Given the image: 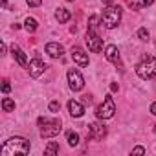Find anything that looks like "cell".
<instances>
[{
  "label": "cell",
  "mask_w": 156,
  "mask_h": 156,
  "mask_svg": "<svg viewBox=\"0 0 156 156\" xmlns=\"http://www.w3.org/2000/svg\"><path fill=\"white\" fill-rule=\"evenodd\" d=\"M98 20H99L98 17H90V20H88V28H90V30H96V28H98Z\"/></svg>",
  "instance_id": "44dd1931"
},
{
  "label": "cell",
  "mask_w": 156,
  "mask_h": 156,
  "mask_svg": "<svg viewBox=\"0 0 156 156\" xmlns=\"http://www.w3.org/2000/svg\"><path fill=\"white\" fill-rule=\"evenodd\" d=\"M66 77H68V85H70V88H72L73 92H79V90L85 88V77L81 75L79 70H73V68L68 70Z\"/></svg>",
  "instance_id": "8992f818"
},
{
  "label": "cell",
  "mask_w": 156,
  "mask_h": 156,
  "mask_svg": "<svg viewBox=\"0 0 156 156\" xmlns=\"http://www.w3.org/2000/svg\"><path fill=\"white\" fill-rule=\"evenodd\" d=\"M68 110H70V116H73V118H81L83 116V112H85V107L79 103V101H68Z\"/></svg>",
  "instance_id": "5bb4252c"
},
{
  "label": "cell",
  "mask_w": 156,
  "mask_h": 156,
  "mask_svg": "<svg viewBox=\"0 0 156 156\" xmlns=\"http://www.w3.org/2000/svg\"><path fill=\"white\" fill-rule=\"evenodd\" d=\"M110 90H112V92H116V90H118V85H116V83H112V85H110Z\"/></svg>",
  "instance_id": "f1b7e54d"
},
{
  "label": "cell",
  "mask_w": 156,
  "mask_h": 156,
  "mask_svg": "<svg viewBox=\"0 0 156 156\" xmlns=\"http://www.w3.org/2000/svg\"><path fill=\"white\" fill-rule=\"evenodd\" d=\"M136 73L141 79H152L156 75V57L143 55V59L136 64Z\"/></svg>",
  "instance_id": "7a4b0ae2"
},
{
  "label": "cell",
  "mask_w": 156,
  "mask_h": 156,
  "mask_svg": "<svg viewBox=\"0 0 156 156\" xmlns=\"http://www.w3.org/2000/svg\"><path fill=\"white\" fill-rule=\"evenodd\" d=\"M66 2H73V0H66Z\"/></svg>",
  "instance_id": "4dcf8cb0"
},
{
  "label": "cell",
  "mask_w": 156,
  "mask_h": 156,
  "mask_svg": "<svg viewBox=\"0 0 156 156\" xmlns=\"http://www.w3.org/2000/svg\"><path fill=\"white\" fill-rule=\"evenodd\" d=\"M9 90H11V87H9V81H8V79H4V81H2V92H4V94H8Z\"/></svg>",
  "instance_id": "603a6c76"
},
{
  "label": "cell",
  "mask_w": 156,
  "mask_h": 156,
  "mask_svg": "<svg viewBox=\"0 0 156 156\" xmlns=\"http://www.w3.org/2000/svg\"><path fill=\"white\" fill-rule=\"evenodd\" d=\"M105 57H107V61H110V62H114V64H118V66H121V59H119V51H118V48H116L114 44H108V46L105 48Z\"/></svg>",
  "instance_id": "30bf717a"
},
{
  "label": "cell",
  "mask_w": 156,
  "mask_h": 156,
  "mask_svg": "<svg viewBox=\"0 0 156 156\" xmlns=\"http://www.w3.org/2000/svg\"><path fill=\"white\" fill-rule=\"evenodd\" d=\"M101 20H103L105 28L114 30V28L119 24V20H121V8H119V6H108V8L103 11Z\"/></svg>",
  "instance_id": "277c9868"
},
{
  "label": "cell",
  "mask_w": 156,
  "mask_h": 156,
  "mask_svg": "<svg viewBox=\"0 0 156 156\" xmlns=\"http://www.w3.org/2000/svg\"><path fill=\"white\" fill-rule=\"evenodd\" d=\"M101 2H103V4H107V6H112L114 0H101Z\"/></svg>",
  "instance_id": "83f0119b"
},
{
  "label": "cell",
  "mask_w": 156,
  "mask_h": 156,
  "mask_svg": "<svg viewBox=\"0 0 156 156\" xmlns=\"http://www.w3.org/2000/svg\"><path fill=\"white\" fill-rule=\"evenodd\" d=\"M66 141H68V145L75 147L77 143H79V134L73 132V130H68V132H66Z\"/></svg>",
  "instance_id": "2e32d148"
},
{
  "label": "cell",
  "mask_w": 156,
  "mask_h": 156,
  "mask_svg": "<svg viewBox=\"0 0 156 156\" xmlns=\"http://www.w3.org/2000/svg\"><path fill=\"white\" fill-rule=\"evenodd\" d=\"M154 134H156V123H154Z\"/></svg>",
  "instance_id": "f546056e"
},
{
  "label": "cell",
  "mask_w": 156,
  "mask_h": 156,
  "mask_svg": "<svg viewBox=\"0 0 156 156\" xmlns=\"http://www.w3.org/2000/svg\"><path fill=\"white\" fill-rule=\"evenodd\" d=\"M26 2H28L30 8H39V6L42 4V0H26Z\"/></svg>",
  "instance_id": "7402d4cb"
},
{
  "label": "cell",
  "mask_w": 156,
  "mask_h": 156,
  "mask_svg": "<svg viewBox=\"0 0 156 156\" xmlns=\"http://www.w3.org/2000/svg\"><path fill=\"white\" fill-rule=\"evenodd\" d=\"M132 154H145V149L143 147H134L132 149Z\"/></svg>",
  "instance_id": "484cf974"
},
{
  "label": "cell",
  "mask_w": 156,
  "mask_h": 156,
  "mask_svg": "<svg viewBox=\"0 0 156 156\" xmlns=\"http://www.w3.org/2000/svg\"><path fill=\"white\" fill-rule=\"evenodd\" d=\"M30 147L31 145L26 138L15 136V138H9L2 145V156H24L30 152Z\"/></svg>",
  "instance_id": "6da1fadb"
},
{
  "label": "cell",
  "mask_w": 156,
  "mask_h": 156,
  "mask_svg": "<svg viewBox=\"0 0 156 156\" xmlns=\"http://www.w3.org/2000/svg\"><path fill=\"white\" fill-rule=\"evenodd\" d=\"M70 11L68 9H64V8H59L57 11H55V19H57V22L59 24H64V22H68L70 20Z\"/></svg>",
  "instance_id": "9a60e30c"
},
{
  "label": "cell",
  "mask_w": 156,
  "mask_h": 156,
  "mask_svg": "<svg viewBox=\"0 0 156 156\" xmlns=\"http://www.w3.org/2000/svg\"><path fill=\"white\" fill-rule=\"evenodd\" d=\"M2 108H4V112H13L15 110V101L9 99V98H4L2 99Z\"/></svg>",
  "instance_id": "ac0fdd59"
},
{
  "label": "cell",
  "mask_w": 156,
  "mask_h": 156,
  "mask_svg": "<svg viewBox=\"0 0 156 156\" xmlns=\"http://www.w3.org/2000/svg\"><path fill=\"white\" fill-rule=\"evenodd\" d=\"M59 108H61V103H59V101H51V103H50V110H51V112H57Z\"/></svg>",
  "instance_id": "cb8c5ba5"
},
{
  "label": "cell",
  "mask_w": 156,
  "mask_h": 156,
  "mask_svg": "<svg viewBox=\"0 0 156 156\" xmlns=\"http://www.w3.org/2000/svg\"><path fill=\"white\" fill-rule=\"evenodd\" d=\"M152 2H154V0H140L138 4H140L141 8H149V6H152Z\"/></svg>",
  "instance_id": "d4e9b609"
},
{
  "label": "cell",
  "mask_w": 156,
  "mask_h": 156,
  "mask_svg": "<svg viewBox=\"0 0 156 156\" xmlns=\"http://www.w3.org/2000/svg\"><path fill=\"white\" fill-rule=\"evenodd\" d=\"M85 41H87V44H88V50L90 51H94V53H98V51H101L103 50V39L98 35V31L96 30H87V35H85Z\"/></svg>",
  "instance_id": "52a82bcc"
},
{
  "label": "cell",
  "mask_w": 156,
  "mask_h": 156,
  "mask_svg": "<svg viewBox=\"0 0 156 156\" xmlns=\"http://www.w3.org/2000/svg\"><path fill=\"white\" fill-rule=\"evenodd\" d=\"M138 39H140V41H149V31H147V28H140V30H138Z\"/></svg>",
  "instance_id": "ffe728a7"
},
{
  "label": "cell",
  "mask_w": 156,
  "mask_h": 156,
  "mask_svg": "<svg viewBox=\"0 0 156 156\" xmlns=\"http://www.w3.org/2000/svg\"><path fill=\"white\" fill-rule=\"evenodd\" d=\"M46 53H48L50 57H53V59H59V57H62L64 48H62L59 42H48V44H46Z\"/></svg>",
  "instance_id": "4fadbf2b"
},
{
  "label": "cell",
  "mask_w": 156,
  "mask_h": 156,
  "mask_svg": "<svg viewBox=\"0 0 156 156\" xmlns=\"http://www.w3.org/2000/svg\"><path fill=\"white\" fill-rule=\"evenodd\" d=\"M72 59L79 64V66H88V55L79 46H72Z\"/></svg>",
  "instance_id": "9c48e42d"
},
{
  "label": "cell",
  "mask_w": 156,
  "mask_h": 156,
  "mask_svg": "<svg viewBox=\"0 0 156 156\" xmlns=\"http://www.w3.org/2000/svg\"><path fill=\"white\" fill-rule=\"evenodd\" d=\"M114 112H116V103H114L112 96H105L103 103L96 108V116L99 119H110L114 116Z\"/></svg>",
  "instance_id": "5b68a950"
},
{
  "label": "cell",
  "mask_w": 156,
  "mask_h": 156,
  "mask_svg": "<svg viewBox=\"0 0 156 156\" xmlns=\"http://www.w3.org/2000/svg\"><path fill=\"white\" fill-rule=\"evenodd\" d=\"M55 152H59V145H57L55 141H51V143L44 149V154H55Z\"/></svg>",
  "instance_id": "d6986e66"
},
{
  "label": "cell",
  "mask_w": 156,
  "mask_h": 156,
  "mask_svg": "<svg viewBox=\"0 0 156 156\" xmlns=\"http://www.w3.org/2000/svg\"><path fill=\"white\" fill-rule=\"evenodd\" d=\"M107 136V127L103 125V123H90V130H88V134H87V138L88 140H103Z\"/></svg>",
  "instance_id": "ba28073f"
},
{
  "label": "cell",
  "mask_w": 156,
  "mask_h": 156,
  "mask_svg": "<svg viewBox=\"0 0 156 156\" xmlns=\"http://www.w3.org/2000/svg\"><path fill=\"white\" fill-rule=\"evenodd\" d=\"M11 55H13V59H15L22 68H28V66H30V64H28V59H26V53H24L17 44H13V46H11Z\"/></svg>",
  "instance_id": "7c38bea8"
},
{
  "label": "cell",
  "mask_w": 156,
  "mask_h": 156,
  "mask_svg": "<svg viewBox=\"0 0 156 156\" xmlns=\"http://www.w3.org/2000/svg\"><path fill=\"white\" fill-rule=\"evenodd\" d=\"M39 125H41V136L42 138H53L61 132V119H48V118H39Z\"/></svg>",
  "instance_id": "3957f363"
},
{
  "label": "cell",
  "mask_w": 156,
  "mask_h": 156,
  "mask_svg": "<svg viewBox=\"0 0 156 156\" xmlns=\"http://www.w3.org/2000/svg\"><path fill=\"white\" fill-rule=\"evenodd\" d=\"M44 68H46V64H44L39 57H35V59L30 62V66H28V70H30V75H31V77H39V75L44 72Z\"/></svg>",
  "instance_id": "8fae6325"
},
{
  "label": "cell",
  "mask_w": 156,
  "mask_h": 156,
  "mask_svg": "<svg viewBox=\"0 0 156 156\" xmlns=\"http://www.w3.org/2000/svg\"><path fill=\"white\" fill-rule=\"evenodd\" d=\"M24 28H26V31H30V33H31V31H35V30L39 28V24H37V20H35L33 17H28V19H26V22H24Z\"/></svg>",
  "instance_id": "e0dca14e"
},
{
  "label": "cell",
  "mask_w": 156,
  "mask_h": 156,
  "mask_svg": "<svg viewBox=\"0 0 156 156\" xmlns=\"http://www.w3.org/2000/svg\"><path fill=\"white\" fill-rule=\"evenodd\" d=\"M151 114H154V116H156V101L151 105Z\"/></svg>",
  "instance_id": "4316f807"
}]
</instances>
